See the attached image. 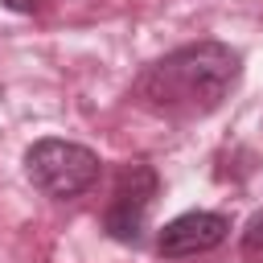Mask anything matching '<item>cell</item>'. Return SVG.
Returning a JSON list of instances; mask_svg holds the SVG:
<instances>
[{"label":"cell","instance_id":"1","mask_svg":"<svg viewBox=\"0 0 263 263\" xmlns=\"http://www.w3.org/2000/svg\"><path fill=\"white\" fill-rule=\"evenodd\" d=\"M238 53L222 41H193L156 58L136 78V99L164 119H201L238 82Z\"/></svg>","mask_w":263,"mask_h":263},{"label":"cell","instance_id":"2","mask_svg":"<svg viewBox=\"0 0 263 263\" xmlns=\"http://www.w3.org/2000/svg\"><path fill=\"white\" fill-rule=\"evenodd\" d=\"M25 177L33 181V189H41L53 201L78 197L99 181V156L86 144L74 140H37L25 152Z\"/></svg>","mask_w":263,"mask_h":263},{"label":"cell","instance_id":"3","mask_svg":"<svg viewBox=\"0 0 263 263\" xmlns=\"http://www.w3.org/2000/svg\"><path fill=\"white\" fill-rule=\"evenodd\" d=\"M156 189L160 185H156V173L148 164H127L115 181V193H111V205H107V218H103L107 234L119 238V242H140Z\"/></svg>","mask_w":263,"mask_h":263},{"label":"cell","instance_id":"4","mask_svg":"<svg viewBox=\"0 0 263 263\" xmlns=\"http://www.w3.org/2000/svg\"><path fill=\"white\" fill-rule=\"evenodd\" d=\"M230 234V218L226 214H210V210H189L181 218H173L156 247L164 259H185V255H201V251H214L218 242H226Z\"/></svg>","mask_w":263,"mask_h":263},{"label":"cell","instance_id":"5","mask_svg":"<svg viewBox=\"0 0 263 263\" xmlns=\"http://www.w3.org/2000/svg\"><path fill=\"white\" fill-rule=\"evenodd\" d=\"M242 251H247V255H263V210L247 222V230H242Z\"/></svg>","mask_w":263,"mask_h":263},{"label":"cell","instance_id":"6","mask_svg":"<svg viewBox=\"0 0 263 263\" xmlns=\"http://www.w3.org/2000/svg\"><path fill=\"white\" fill-rule=\"evenodd\" d=\"M0 4H4V8H12V12H33L41 0H0Z\"/></svg>","mask_w":263,"mask_h":263}]
</instances>
